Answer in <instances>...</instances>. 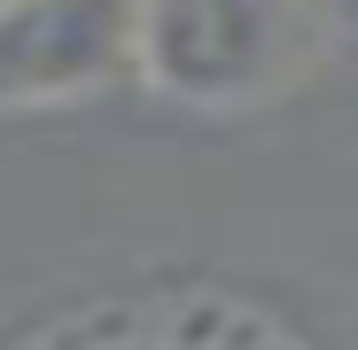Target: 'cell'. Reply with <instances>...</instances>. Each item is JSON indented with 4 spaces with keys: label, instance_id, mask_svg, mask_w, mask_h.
Listing matches in <instances>:
<instances>
[{
    "label": "cell",
    "instance_id": "obj_1",
    "mask_svg": "<svg viewBox=\"0 0 358 350\" xmlns=\"http://www.w3.org/2000/svg\"><path fill=\"white\" fill-rule=\"evenodd\" d=\"M312 39L320 0H133V78L195 109L280 94Z\"/></svg>",
    "mask_w": 358,
    "mask_h": 350
},
{
    "label": "cell",
    "instance_id": "obj_2",
    "mask_svg": "<svg viewBox=\"0 0 358 350\" xmlns=\"http://www.w3.org/2000/svg\"><path fill=\"white\" fill-rule=\"evenodd\" d=\"M133 71V0H0V109L101 94Z\"/></svg>",
    "mask_w": 358,
    "mask_h": 350
}]
</instances>
